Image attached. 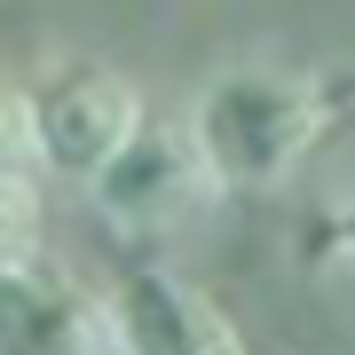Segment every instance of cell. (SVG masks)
<instances>
[{
    "mask_svg": "<svg viewBox=\"0 0 355 355\" xmlns=\"http://www.w3.org/2000/svg\"><path fill=\"white\" fill-rule=\"evenodd\" d=\"M324 127H331V103L308 71L237 64L198 87L182 142H190L205 190H284L324 142Z\"/></svg>",
    "mask_w": 355,
    "mask_h": 355,
    "instance_id": "6da1fadb",
    "label": "cell"
},
{
    "mask_svg": "<svg viewBox=\"0 0 355 355\" xmlns=\"http://www.w3.org/2000/svg\"><path fill=\"white\" fill-rule=\"evenodd\" d=\"M16 95H24L32 166L55 174V182H95L142 127V95L119 71H103V64H55V71H40Z\"/></svg>",
    "mask_w": 355,
    "mask_h": 355,
    "instance_id": "7a4b0ae2",
    "label": "cell"
},
{
    "mask_svg": "<svg viewBox=\"0 0 355 355\" xmlns=\"http://www.w3.org/2000/svg\"><path fill=\"white\" fill-rule=\"evenodd\" d=\"M87 190H95V205H103L119 229H142V237H158V229H174V221H190V214H198L205 174H198V158H190V142H182V127L166 135V127H150V119H142L135 142H127L111 166H103Z\"/></svg>",
    "mask_w": 355,
    "mask_h": 355,
    "instance_id": "3957f363",
    "label": "cell"
},
{
    "mask_svg": "<svg viewBox=\"0 0 355 355\" xmlns=\"http://www.w3.org/2000/svg\"><path fill=\"white\" fill-rule=\"evenodd\" d=\"M103 300L55 261H24L0 277V355H103Z\"/></svg>",
    "mask_w": 355,
    "mask_h": 355,
    "instance_id": "277c9868",
    "label": "cell"
},
{
    "mask_svg": "<svg viewBox=\"0 0 355 355\" xmlns=\"http://www.w3.org/2000/svg\"><path fill=\"white\" fill-rule=\"evenodd\" d=\"M32 253H40L32 198H24V182H0V277H8V268H24Z\"/></svg>",
    "mask_w": 355,
    "mask_h": 355,
    "instance_id": "5b68a950",
    "label": "cell"
},
{
    "mask_svg": "<svg viewBox=\"0 0 355 355\" xmlns=\"http://www.w3.org/2000/svg\"><path fill=\"white\" fill-rule=\"evenodd\" d=\"M32 174V142H24V95L0 87V182H24Z\"/></svg>",
    "mask_w": 355,
    "mask_h": 355,
    "instance_id": "8992f818",
    "label": "cell"
},
{
    "mask_svg": "<svg viewBox=\"0 0 355 355\" xmlns=\"http://www.w3.org/2000/svg\"><path fill=\"white\" fill-rule=\"evenodd\" d=\"M214 355H253V347H245V340H221V347H214Z\"/></svg>",
    "mask_w": 355,
    "mask_h": 355,
    "instance_id": "52a82bcc",
    "label": "cell"
}]
</instances>
